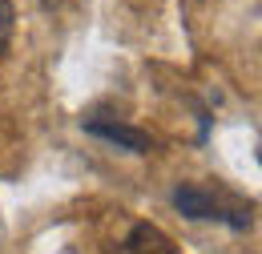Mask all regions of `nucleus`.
Wrapping results in <instances>:
<instances>
[{
	"label": "nucleus",
	"instance_id": "3",
	"mask_svg": "<svg viewBox=\"0 0 262 254\" xmlns=\"http://www.w3.org/2000/svg\"><path fill=\"white\" fill-rule=\"evenodd\" d=\"M173 206H178L186 218H214V214H218L214 194L198 190V186H178V190H173Z\"/></svg>",
	"mask_w": 262,
	"mask_h": 254
},
{
	"label": "nucleus",
	"instance_id": "1",
	"mask_svg": "<svg viewBox=\"0 0 262 254\" xmlns=\"http://www.w3.org/2000/svg\"><path fill=\"white\" fill-rule=\"evenodd\" d=\"M85 133L105 137V141H113V145H121V150H129V154H149V150H154V137H149L145 129L125 125V121H109V117H89V121H85Z\"/></svg>",
	"mask_w": 262,
	"mask_h": 254
},
{
	"label": "nucleus",
	"instance_id": "2",
	"mask_svg": "<svg viewBox=\"0 0 262 254\" xmlns=\"http://www.w3.org/2000/svg\"><path fill=\"white\" fill-rule=\"evenodd\" d=\"M125 254H178V246L165 238L158 226L137 222L129 230V238H125Z\"/></svg>",
	"mask_w": 262,
	"mask_h": 254
},
{
	"label": "nucleus",
	"instance_id": "4",
	"mask_svg": "<svg viewBox=\"0 0 262 254\" xmlns=\"http://www.w3.org/2000/svg\"><path fill=\"white\" fill-rule=\"evenodd\" d=\"M12 25H16V8H12V0H0V57L8 53V40H12Z\"/></svg>",
	"mask_w": 262,
	"mask_h": 254
}]
</instances>
